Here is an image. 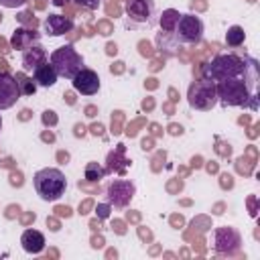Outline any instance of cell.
<instances>
[{
    "label": "cell",
    "mask_w": 260,
    "mask_h": 260,
    "mask_svg": "<svg viewBox=\"0 0 260 260\" xmlns=\"http://www.w3.org/2000/svg\"><path fill=\"white\" fill-rule=\"evenodd\" d=\"M201 73L205 79L221 81V79H244L256 87L258 83V61L250 55L238 53H219L209 63H203Z\"/></svg>",
    "instance_id": "cell-1"
},
{
    "label": "cell",
    "mask_w": 260,
    "mask_h": 260,
    "mask_svg": "<svg viewBox=\"0 0 260 260\" xmlns=\"http://www.w3.org/2000/svg\"><path fill=\"white\" fill-rule=\"evenodd\" d=\"M203 28H205L203 20L197 14L185 12L177 20V26L173 30V39L179 45H197L203 39Z\"/></svg>",
    "instance_id": "cell-6"
},
{
    "label": "cell",
    "mask_w": 260,
    "mask_h": 260,
    "mask_svg": "<svg viewBox=\"0 0 260 260\" xmlns=\"http://www.w3.org/2000/svg\"><path fill=\"white\" fill-rule=\"evenodd\" d=\"M244 41H246V32H244V28H242V26L234 24V26H230V28H228V32H225V45H228V47L238 49V47H242V45H244Z\"/></svg>",
    "instance_id": "cell-18"
},
{
    "label": "cell",
    "mask_w": 260,
    "mask_h": 260,
    "mask_svg": "<svg viewBox=\"0 0 260 260\" xmlns=\"http://www.w3.org/2000/svg\"><path fill=\"white\" fill-rule=\"evenodd\" d=\"M254 85H250L244 79H221L215 81V91H217V104L232 108V106H242V108H252L256 110V95H254Z\"/></svg>",
    "instance_id": "cell-2"
},
{
    "label": "cell",
    "mask_w": 260,
    "mask_h": 260,
    "mask_svg": "<svg viewBox=\"0 0 260 260\" xmlns=\"http://www.w3.org/2000/svg\"><path fill=\"white\" fill-rule=\"evenodd\" d=\"M126 16L134 24H152L156 16V6L154 0H126L124 4Z\"/></svg>",
    "instance_id": "cell-7"
},
{
    "label": "cell",
    "mask_w": 260,
    "mask_h": 260,
    "mask_svg": "<svg viewBox=\"0 0 260 260\" xmlns=\"http://www.w3.org/2000/svg\"><path fill=\"white\" fill-rule=\"evenodd\" d=\"M71 85L77 93L81 95H95L100 91V75L93 71V69H87L83 67L81 71H77L73 77H71Z\"/></svg>",
    "instance_id": "cell-10"
},
{
    "label": "cell",
    "mask_w": 260,
    "mask_h": 260,
    "mask_svg": "<svg viewBox=\"0 0 260 260\" xmlns=\"http://www.w3.org/2000/svg\"><path fill=\"white\" fill-rule=\"evenodd\" d=\"M106 193H108L110 205H114L118 209H124V207L130 205V201H132V197L136 193V187L128 179H116V181H112L108 185V191Z\"/></svg>",
    "instance_id": "cell-8"
},
{
    "label": "cell",
    "mask_w": 260,
    "mask_h": 260,
    "mask_svg": "<svg viewBox=\"0 0 260 260\" xmlns=\"http://www.w3.org/2000/svg\"><path fill=\"white\" fill-rule=\"evenodd\" d=\"M73 2L79 4V6H85V8H89V10H93V8L100 6V0H73Z\"/></svg>",
    "instance_id": "cell-23"
},
{
    "label": "cell",
    "mask_w": 260,
    "mask_h": 260,
    "mask_svg": "<svg viewBox=\"0 0 260 260\" xmlns=\"http://www.w3.org/2000/svg\"><path fill=\"white\" fill-rule=\"evenodd\" d=\"M95 213H98V217H108L110 215V203H98V207H95Z\"/></svg>",
    "instance_id": "cell-21"
},
{
    "label": "cell",
    "mask_w": 260,
    "mask_h": 260,
    "mask_svg": "<svg viewBox=\"0 0 260 260\" xmlns=\"http://www.w3.org/2000/svg\"><path fill=\"white\" fill-rule=\"evenodd\" d=\"M20 246L26 254H41L45 250V236L39 230H24L20 236Z\"/></svg>",
    "instance_id": "cell-15"
},
{
    "label": "cell",
    "mask_w": 260,
    "mask_h": 260,
    "mask_svg": "<svg viewBox=\"0 0 260 260\" xmlns=\"http://www.w3.org/2000/svg\"><path fill=\"white\" fill-rule=\"evenodd\" d=\"M179 16H181V14H179V10H175V8H167V10H162V14H160V18H158L160 30H162L165 35H173Z\"/></svg>",
    "instance_id": "cell-17"
},
{
    "label": "cell",
    "mask_w": 260,
    "mask_h": 260,
    "mask_svg": "<svg viewBox=\"0 0 260 260\" xmlns=\"http://www.w3.org/2000/svg\"><path fill=\"white\" fill-rule=\"evenodd\" d=\"M32 183H35L37 195L43 201H57L67 191V179L63 175V171L55 169V167H45V169L37 171L32 177Z\"/></svg>",
    "instance_id": "cell-3"
},
{
    "label": "cell",
    "mask_w": 260,
    "mask_h": 260,
    "mask_svg": "<svg viewBox=\"0 0 260 260\" xmlns=\"http://www.w3.org/2000/svg\"><path fill=\"white\" fill-rule=\"evenodd\" d=\"M20 98L18 83L8 71H0V110L12 108Z\"/></svg>",
    "instance_id": "cell-11"
},
{
    "label": "cell",
    "mask_w": 260,
    "mask_h": 260,
    "mask_svg": "<svg viewBox=\"0 0 260 260\" xmlns=\"http://www.w3.org/2000/svg\"><path fill=\"white\" fill-rule=\"evenodd\" d=\"M0 4L4 8H20V6L26 4V0H0Z\"/></svg>",
    "instance_id": "cell-22"
},
{
    "label": "cell",
    "mask_w": 260,
    "mask_h": 260,
    "mask_svg": "<svg viewBox=\"0 0 260 260\" xmlns=\"http://www.w3.org/2000/svg\"><path fill=\"white\" fill-rule=\"evenodd\" d=\"M73 30V20L65 14H49L45 18V32L49 37H61Z\"/></svg>",
    "instance_id": "cell-12"
},
{
    "label": "cell",
    "mask_w": 260,
    "mask_h": 260,
    "mask_svg": "<svg viewBox=\"0 0 260 260\" xmlns=\"http://www.w3.org/2000/svg\"><path fill=\"white\" fill-rule=\"evenodd\" d=\"M0 130H2V116H0Z\"/></svg>",
    "instance_id": "cell-25"
},
{
    "label": "cell",
    "mask_w": 260,
    "mask_h": 260,
    "mask_svg": "<svg viewBox=\"0 0 260 260\" xmlns=\"http://www.w3.org/2000/svg\"><path fill=\"white\" fill-rule=\"evenodd\" d=\"M187 102L193 110L199 112H209L215 108L217 104V91H215V81L211 79H195L191 81L189 89H187Z\"/></svg>",
    "instance_id": "cell-5"
},
{
    "label": "cell",
    "mask_w": 260,
    "mask_h": 260,
    "mask_svg": "<svg viewBox=\"0 0 260 260\" xmlns=\"http://www.w3.org/2000/svg\"><path fill=\"white\" fill-rule=\"evenodd\" d=\"M83 175H85V179H87V181H102V179L106 177V169H104L100 162L89 160V162L85 165Z\"/></svg>",
    "instance_id": "cell-20"
},
{
    "label": "cell",
    "mask_w": 260,
    "mask_h": 260,
    "mask_svg": "<svg viewBox=\"0 0 260 260\" xmlns=\"http://www.w3.org/2000/svg\"><path fill=\"white\" fill-rule=\"evenodd\" d=\"M14 79H16V83H18V91H20V95H32V93L37 91V83H35V79H32V77H26L24 71L16 73Z\"/></svg>",
    "instance_id": "cell-19"
},
{
    "label": "cell",
    "mask_w": 260,
    "mask_h": 260,
    "mask_svg": "<svg viewBox=\"0 0 260 260\" xmlns=\"http://www.w3.org/2000/svg\"><path fill=\"white\" fill-rule=\"evenodd\" d=\"M41 39V32L37 30H30V28H16L10 37V47L12 49H18V51H24L32 45H37Z\"/></svg>",
    "instance_id": "cell-13"
},
{
    "label": "cell",
    "mask_w": 260,
    "mask_h": 260,
    "mask_svg": "<svg viewBox=\"0 0 260 260\" xmlns=\"http://www.w3.org/2000/svg\"><path fill=\"white\" fill-rule=\"evenodd\" d=\"M240 244H242L240 232L234 228L223 225L213 232V248L217 254H236L240 250Z\"/></svg>",
    "instance_id": "cell-9"
},
{
    "label": "cell",
    "mask_w": 260,
    "mask_h": 260,
    "mask_svg": "<svg viewBox=\"0 0 260 260\" xmlns=\"http://www.w3.org/2000/svg\"><path fill=\"white\" fill-rule=\"evenodd\" d=\"M45 61H47V53H45V49L39 47V45H32V47H28V49L22 51L20 63H22V71H24V73L35 71V69H37L41 63H45Z\"/></svg>",
    "instance_id": "cell-14"
},
{
    "label": "cell",
    "mask_w": 260,
    "mask_h": 260,
    "mask_svg": "<svg viewBox=\"0 0 260 260\" xmlns=\"http://www.w3.org/2000/svg\"><path fill=\"white\" fill-rule=\"evenodd\" d=\"M32 79H35V83H37L39 87H53V85L57 83L59 75H57V71L53 69V65H51L49 61H45V63H41V65L32 71Z\"/></svg>",
    "instance_id": "cell-16"
},
{
    "label": "cell",
    "mask_w": 260,
    "mask_h": 260,
    "mask_svg": "<svg viewBox=\"0 0 260 260\" xmlns=\"http://www.w3.org/2000/svg\"><path fill=\"white\" fill-rule=\"evenodd\" d=\"M49 63L53 65V69L57 71V75L59 77H65V79H71L77 71H81L85 67L81 53H77V49L73 45H61V47H57L51 53Z\"/></svg>",
    "instance_id": "cell-4"
},
{
    "label": "cell",
    "mask_w": 260,
    "mask_h": 260,
    "mask_svg": "<svg viewBox=\"0 0 260 260\" xmlns=\"http://www.w3.org/2000/svg\"><path fill=\"white\" fill-rule=\"evenodd\" d=\"M65 2H69V0H51V4L57 6V8H59V6H65Z\"/></svg>",
    "instance_id": "cell-24"
}]
</instances>
